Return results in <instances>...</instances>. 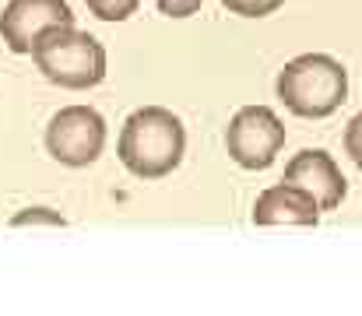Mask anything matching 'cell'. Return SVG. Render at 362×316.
Masks as SVG:
<instances>
[{"instance_id":"obj_1","label":"cell","mask_w":362,"mask_h":316,"mask_svg":"<svg viewBox=\"0 0 362 316\" xmlns=\"http://www.w3.org/2000/svg\"><path fill=\"white\" fill-rule=\"evenodd\" d=\"M117 151L127 172H134L137 180H162L183 162L187 151L183 119L162 105H144L127 116Z\"/></svg>"},{"instance_id":"obj_2","label":"cell","mask_w":362,"mask_h":316,"mask_svg":"<svg viewBox=\"0 0 362 316\" xmlns=\"http://www.w3.org/2000/svg\"><path fill=\"white\" fill-rule=\"evenodd\" d=\"M32 60L46 81H53L67 92L95 88L106 78L103 42L74 25H57L46 35H39V42L32 46Z\"/></svg>"},{"instance_id":"obj_3","label":"cell","mask_w":362,"mask_h":316,"mask_svg":"<svg viewBox=\"0 0 362 316\" xmlns=\"http://www.w3.org/2000/svg\"><path fill=\"white\" fill-rule=\"evenodd\" d=\"M349 95V71L327 53H306L278 74V99L303 119L331 116Z\"/></svg>"},{"instance_id":"obj_4","label":"cell","mask_w":362,"mask_h":316,"mask_svg":"<svg viewBox=\"0 0 362 316\" xmlns=\"http://www.w3.org/2000/svg\"><path fill=\"white\" fill-rule=\"evenodd\" d=\"M106 148V119L92 105H67L46 127V151L67 169L92 165Z\"/></svg>"},{"instance_id":"obj_5","label":"cell","mask_w":362,"mask_h":316,"mask_svg":"<svg viewBox=\"0 0 362 316\" xmlns=\"http://www.w3.org/2000/svg\"><path fill=\"white\" fill-rule=\"evenodd\" d=\"M226 148L229 158L243 169H267L278 151L285 148V127L267 105H246L229 119L226 130Z\"/></svg>"},{"instance_id":"obj_6","label":"cell","mask_w":362,"mask_h":316,"mask_svg":"<svg viewBox=\"0 0 362 316\" xmlns=\"http://www.w3.org/2000/svg\"><path fill=\"white\" fill-rule=\"evenodd\" d=\"M57 25H74L67 0H7L0 14V35L11 53H32L39 35Z\"/></svg>"},{"instance_id":"obj_7","label":"cell","mask_w":362,"mask_h":316,"mask_svg":"<svg viewBox=\"0 0 362 316\" xmlns=\"http://www.w3.org/2000/svg\"><path fill=\"white\" fill-rule=\"evenodd\" d=\"M285 183H296L303 187L306 194H313V201L320 204V211H334L345 201V176L341 169L334 165V158L320 148H306L299 151L288 165H285Z\"/></svg>"},{"instance_id":"obj_8","label":"cell","mask_w":362,"mask_h":316,"mask_svg":"<svg viewBox=\"0 0 362 316\" xmlns=\"http://www.w3.org/2000/svg\"><path fill=\"white\" fill-rule=\"evenodd\" d=\"M253 221L257 225H317L320 221V204L303 187L281 180L278 187H271L257 197Z\"/></svg>"},{"instance_id":"obj_9","label":"cell","mask_w":362,"mask_h":316,"mask_svg":"<svg viewBox=\"0 0 362 316\" xmlns=\"http://www.w3.org/2000/svg\"><path fill=\"white\" fill-rule=\"evenodd\" d=\"M88 11L99 18V21H127L141 0H85Z\"/></svg>"},{"instance_id":"obj_10","label":"cell","mask_w":362,"mask_h":316,"mask_svg":"<svg viewBox=\"0 0 362 316\" xmlns=\"http://www.w3.org/2000/svg\"><path fill=\"white\" fill-rule=\"evenodd\" d=\"M233 14H243V18H264L271 11H278L285 0H222Z\"/></svg>"},{"instance_id":"obj_11","label":"cell","mask_w":362,"mask_h":316,"mask_svg":"<svg viewBox=\"0 0 362 316\" xmlns=\"http://www.w3.org/2000/svg\"><path fill=\"white\" fill-rule=\"evenodd\" d=\"M39 221H46V225H60V228H64V218H60L57 211L28 208V211H21V214H14V225H39Z\"/></svg>"},{"instance_id":"obj_12","label":"cell","mask_w":362,"mask_h":316,"mask_svg":"<svg viewBox=\"0 0 362 316\" xmlns=\"http://www.w3.org/2000/svg\"><path fill=\"white\" fill-rule=\"evenodd\" d=\"M201 4L204 0H158V11L165 18H190V14L201 11Z\"/></svg>"},{"instance_id":"obj_13","label":"cell","mask_w":362,"mask_h":316,"mask_svg":"<svg viewBox=\"0 0 362 316\" xmlns=\"http://www.w3.org/2000/svg\"><path fill=\"white\" fill-rule=\"evenodd\" d=\"M345 151L352 155L356 165L362 162V112L352 116V123H349V130H345Z\"/></svg>"},{"instance_id":"obj_14","label":"cell","mask_w":362,"mask_h":316,"mask_svg":"<svg viewBox=\"0 0 362 316\" xmlns=\"http://www.w3.org/2000/svg\"><path fill=\"white\" fill-rule=\"evenodd\" d=\"M359 169H362V162H359Z\"/></svg>"}]
</instances>
